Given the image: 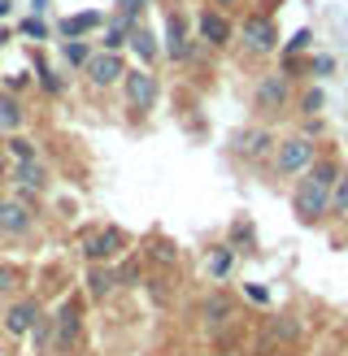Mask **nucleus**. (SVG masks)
Listing matches in <instances>:
<instances>
[{"instance_id":"nucleus-41","label":"nucleus","mask_w":348,"mask_h":356,"mask_svg":"<svg viewBox=\"0 0 348 356\" xmlns=\"http://www.w3.org/2000/svg\"><path fill=\"white\" fill-rule=\"evenodd\" d=\"M209 356H253L248 343H235V348H209Z\"/></svg>"},{"instance_id":"nucleus-14","label":"nucleus","mask_w":348,"mask_h":356,"mask_svg":"<svg viewBox=\"0 0 348 356\" xmlns=\"http://www.w3.org/2000/svg\"><path fill=\"white\" fill-rule=\"evenodd\" d=\"M48 305L35 291H17L5 300V309H0V330H5V339H26L31 326H35V317H40Z\"/></svg>"},{"instance_id":"nucleus-20","label":"nucleus","mask_w":348,"mask_h":356,"mask_svg":"<svg viewBox=\"0 0 348 356\" xmlns=\"http://www.w3.org/2000/svg\"><path fill=\"white\" fill-rule=\"evenodd\" d=\"M113 291H118L113 265H87V270H83V296H87V305H104V300H113Z\"/></svg>"},{"instance_id":"nucleus-27","label":"nucleus","mask_w":348,"mask_h":356,"mask_svg":"<svg viewBox=\"0 0 348 356\" xmlns=\"http://www.w3.org/2000/svg\"><path fill=\"white\" fill-rule=\"evenodd\" d=\"M235 261H239V252H235V248L222 239V243L209 248V257H205V274L214 278V282H226V278L235 274Z\"/></svg>"},{"instance_id":"nucleus-32","label":"nucleus","mask_w":348,"mask_h":356,"mask_svg":"<svg viewBox=\"0 0 348 356\" xmlns=\"http://www.w3.org/2000/svg\"><path fill=\"white\" fill-rule=\"evenodd\" d=\"M13 31L22 35V40H31V44L57 40V35H52V22H48V17H40V13H26V17H17V22H13Z\"/></svg>"},{"instance_id":"nucleus-17","label":"nucleus","mask_w":348,"mask_h":356,"mask_svg":"<svg viewBox=\"0 0 348 356\" xmlns=\"http://www.w3.org/2000/svg\"><path fill=\"white\" fill-rule=\"evenodd\" d=\"M127 57H135L131 65H144V70H157L166 65V52H161V35H157V26H148V17L131 31L127 40Z\"/></svg>"},{"instance_id":"nucleus-42","label":"nucleus","mask_w":348,"mask_h":356,"mask_svg":"<svg viewBox=\"0 0 348 356\" xmlns=\"http://www.w3.org/2000/svg\"><path fill=\"white\" fill-rule=\"evenodd\" d=\"M26 9H31V13H40V17H44V13L52 9V0H31V5H26Z\"/></svg>"},{"instance_id":"nucleus-8","label":"nucleus","mask_w":348,"mask_h":356,"mask_svg":"<svg viewBox=\"0 0 348 356\" xmlns=\"http://www.w3.org/2000/svg\"><path fill=\"white\" fill-rule=\"evenodd\" d=\"M131 248H135V235H131L127 226L100 222V226H83V230H79L83 265H113L118 257H127Z\"/></svg>"},{"instance_id":"nucleus-10","label":"nucleus","mask_w":348,"mask_h":356,"mask_svg":"<svg viewBox=\"0 0 348 356\" xmlns=\"http://www.w3.org/2000/svg\"><path fill=\"white\" fill-rule=\"evenodd\" d=\"M127 70H131L127 52H104V48H96V57L87 61V70H83L79 79H83V87H87V96H92V100H104V96H113L118 87H122Z\"/></svg>"},{"instance_id":"nucleus-33","label":"nucleus","mask_w":348,"mask_h":356,"mask_svg":"<svg viewBox=\"0 0 348 356\" xmlns=\"http://www.w3.org/2000/svg\"><path fill=\"white\" fill-rule=\"evenodd\" d=\"M26 287V270L17 261H0V300H9Z\"/></svg>"},{"instance_id":"nucleus-9","label":"nucleus","mask_w":348,"mask_h":356,"mask_svg":"<svg viewBox=\"0 0 348 356\" xmlns=\"http://www.w3.org/2000/svg\"><path fill=\"white\" fill-rule=\"evenodd\" d=\"M87 296L79 291H65V300L52 313H57V356H83L87 343Z\"/></svg>"},{"instance_id":"nucleus-3","label":"nucleus","mask_w":348,"mask_h":356,"mask_svg":"<svg viewBox=\"0 0 348 356\" xmlns=\"http://www.w3.org/2000/svg\"><path fill=\"white\" fill-rule=\"evenodd\" d=\"M283 48V35H278V22H274V5H253L248 13L239 17V31H235V52L244 65H261L278 57Z\"/></svg>"},{"instance_id":"nucleus-19","label":"nucleus","mask_w":348,"mask_h":356,"mask_svg":"<svg viewBox=\"0 0 348 356\" xmlns=\"http://www.w3.org/2000/svg\"><path fill=\"white\" fill-rule=\"evenodd\" d=\"M5 178H9V187H31V191L44 195L52 187V165L44 161V156H35V161H9Z\"/></svg>"},{"instance_id":"nucleus-28","label":"nucleus","mask_w":348,"mask_h":356,"mask_svg":"<svg viewBox=\"0 0 348 356\" xmlns=\"http://www.w3.org/2000/svg\"><path fill=\"white\" fill-rule=\"evenodd\" d=\"M26 100L22 96H9V92H0V135H13V131H22L26 127Z\"/></svg>"},{"instance_id":"nucleus-38","label":"nucleus","mask_w":348,"mask_h":356,"mask_svg":"<svg viewBox=\"0 0 348 356\" xmlns=\"http://www.w3.org/2000/svg\"><path fill=\"white\" fill-rule=\"evenodd\" d=\"M205 5H214V9H222V13H231V17H244L253 9V0H205Z\"/></svg>"},{"instance_id":"nucleus-24","label":"nucleus","mask_w":348,"mask_h":356,"mask_svg":"<svg viewBox=\"0 0 348 356\" xmlns=\"http://www.w3.org/2000/svg\"><path fill=\"white\" fill-rule=\"evenodd\" d=\"M113 274H118V291H135V287H144L148 265H144V257H139V248H131L127 257H118V261H113Z\"/></svg>"},{"instance_id":"nucleus-11","label":"nucleus","mask_w":348,"mask_h":356,"mask_svg":"<svg viewBox=\"0 0 348 356\" xmlns=\"http://www.w3.org/2000/svg\"><path fill=\"white\" fill-rule=\"evenodd\" d=\"M191 22H196V40L214 52V57H222V52L235 48L239 17H231V13H222V9H214V5H205V0H200V9L191 13Z\"/></svg>"},{"instance_id":"nucleus-2","label":"nucleus","mask_w":348,"mask_h":356,"mask_svg":"<svg viewBox=\"0 0 348 356\" xmlns=\"http://www.w3.org/2000/svg\"><path fill=\"white\" fill-rule=\"evenodd\" d=\"M118 104H122V127L131 135H144L148 122L157 113V104H161V74L157 70H144V65H131L127 79L118 87Z\"/></svg>"},{"instance_id":"nucleus-4","label":"nucleus","mask_w":348,"mask_h":356,"mask_svg":"<svg viewBox=\"0 0 348 356\" xmlns=\"http://www.w3.org/2000/svg\"><path fill=\"white\" fill-rule=\"evenodd\" d=\"M296 104V83L283 74V70H261V74L253 79V92H248V113L253 122H266V127H283Z\"/></svg>"},{"instance_id":"nucleus-44","label":"nucleus","mask_w":348,"mask_h":356,"mask_svg":"<svg viewBox=\"0 0 348 356\" xmlns=\"http://www.w3.org/2000/svg\"><path fill=\"white\" fill-rule=\"evenodd\" d=\"M274 356H301V352H296V348H287V352H274Z\"/></svg>"},{"instance_id":"nucleus-13","label":"nucleus","mask_w":348,"mask_h":356,"mask_svg":"<svg viewBox=\"0 0 348 356\" xmlns=\"http://www.w3.org/2000/svg\"><path fill=\"white\" fill-rule=\"evenodd\" d=\"M305 339V322L296 313H270L266 326L257 334V352L253 356H274V352H287Z\"/></svg>"},{"instance_id":"nucleus-21","label":"nucleus","mask_w":348,"mask_h":356,"mask_svg":"<svg viewBox=\"0 0 348 356\" xmlns=\"http://www.w3.org/2000/svg\"><path fill=\"white\" fill-rule=\"evenodd\" d=\"M26 343H31V356H57V313L44 309L40 317H35Z\"/></svg>"},{"instance_id":"nucleus-1","label":"nucleus","mask_w":348,"mask_h":356,"mask_svg":"<svg viewBox=\"0 0 348 356\" xmlns=\"http://www.w3.org/2000/svg\"><path fill=\"white\" fill-rule=\"evenodd\" d=\"M344 165H348L344 156L331 148V144H322L318 161H313V165L292 183V191H287V200H292V218L301 222L305 230H322V226H326V213H331V187H335V178H340Z\"/></svg>"},{"instance_id":"nucleus-40","label":"nucleus","mask_w":348,"mask_h":356,"mask_svg":"<svg viewBox=\"0 0 348 356\" xmlns=\"http://www.w3.org/2000/svg\"><path fill=\"white\" fill-rule=\"evenodd\" d=\"M244 300H248V305L270 309V291H266V287H257V282H248V287H244Z\"/></svg>"},{"instance_id":"nucleus-18","label":"nucleus","mask_w":348,"mask_h":356,"mask_svg":"<svg viewBox=\"0 0 348 356\" xmlns=\"http://www.w3.org/2000/svg\"><path fill=\"white\" fill-rule=\"evenodd\" d=\"M104 22H109V13L83 9V13L57 17V22H52V35H57V40H96V35L104 31Z\"/></svg>"},{"instance_id":"nucleus-16","label":"nucleus","mask_w":348,"mask_h":356,"mask_svg":"<svg viewBox=\"0 0 348 356\" xmlns=\"http://www.w3.org/2000/svg\"><path fill=\"white\" fill-rule=\"evenodd\" d=\"M31 74H35V96H44V100H65L70 96V79L61 65H52L44 52H35L31 57Z\"/></svg>"},{"instance_id":"nucleus-15","label":"nucleus","mask_w":348,"mask_h":356,"mask_svg":"<svg viewBox=\"0 0 348 356\" xmlns=\"http://www.w3.org/2000/svg\"><path fill=\"white\" fill-rule=\"evenodd\" d=\"M139 257H144L148 270H157V274H174V270L183 265V248L174 243L166 230H148V235L139 239Z\"/></svg>"},{"instance_id":"nucleus-30","label":"nucleus","mask_w":348,"mask_h":356,"mask_svg":"<svg viewBox=\"0 0 348 356\" xmlns=\"http://www.w3.org/2000/svg\"><path fill=\"white\" fill-rule=\"evenodd\" d=\"M0 148H5V156H9V161H35V156H44V148L35 144V139H31L26 131H13V135H5V139H0Z\"/></svg>"},{"instance_id":"nucleus-25","label":"nucleus","mask_w":348,"mask_h":356,"mask_svg":"<svg viewBox=\"0 0 348 356\" xmlns=\"http://www.w3.org/2000/svg\"><path fill=\"white\" fill-rule=\"evenodd\" d=\"M292 113H296V118H322V113H326V87H322V83H301V87H296Z\"/></svg>"},{"instance_id":"nucleus-46","label":"nucleus","mask_w":348,"mask_h":356,"mask_svg":"<svg viewBox=\"0 0 348 356\" xmlns=\"http://www.w3.org/2000/svg\"><path fill=\"white\" fill-rule=\"evenodd\" d=\"M0 339H5V330H0Z\"/></svg>"},{"instance_id":"nucleus-43","label":"nucleus","mask_w":348,"mask_h":356,"mask_svg":"<svg viewBox=\"0 0 348 356\" xmlns=\"http://www.w3.org/2000/svg\"><path fill=\"white\" fill-rule=\"evenodd\" d=\"M13 13V0H0V17H9Z\"/></svg>"},{"instance_id":"nucleus-26","label":"nucleus","mask_w":348,"mask_h":356,"mask_svg":"<svg viewBox=\"0 0 348 356\" xmlns=\"http://www.w3.org/2000/svg\"><path fill=\"white\" fill-rule=\"evenodd\" d=\"M226 243H231L239 257L257 252V226H253L248 213H235V218H231V226H226Z\"/></svg>"},{"instance_id":"nucleus-31","label":"nucleus","mask_w":348,"mask_h":356,"mask_svg":"<svg viewBox=\"0 0 348 356\" xmlns=\"http://www.w3.org/2000/svg\"><path fill=\"white\" fill-rule=\"evenodd\" d=\"M326 226H348V165L340 170L335 187H331V213H326Z\"/></svg>"},{"instance_id":"nucleus-34","label":"nucleus","mask_w":348,"mask_h":356,"mask_svg":"<svg viewBox=\"0 0 348 356\" xmlns=\"http://www.w3.org/2000/svg\"><path fill=\"white\" fill-rule=\"evenodd\" d=\"M309 52H313V31L301 26V31H292V40H283L278 57H309Z\"/></svg>"},{"instance_id":"nucleus-23","label":"nucleus","mask_w":348,"mask_h":356,"mask_svg":"<svg viewBox=\"0 0 348 356\" xmlns=\"http://www.w3.org/2000/svg\"><path fill=\"white\" fill-rule=\"evenodd\" d=\"M57 52H61V70L74 79L87 70V61L96 57V40H57Z\"/></svg>"},{"instance_id":"nucleus-39","label":"nucleus","mask_w":348,"mask_h":356,"mask_svg":"<svg viewBox=\"0 0 348 356\" xmlns=\"http://www.w3.org/2000/svg\"><path fill=\"white\" fill-rule=\"evenodd\" d=\"M301 135L309 139H326V118H301V127H296Z\"/></svg>"},{"instance_id":"nucleus-5","label":"nucleus","mask_w":348,"mask_h":356,"mask_svg":"<svg viewBox=\"0 0 348 356\" xmlns=\"http://www.w3.org/2000/svg\"><path fill=\"white\" fill-rule=\"evenodd\" d=\"M278 144V127H266V122H244V127L222 144L226 161H231L239 174H266L270 156Z\"/></svg>"},{"instance_id":"nucleus-12","label":"nucleus","mask_w":348,"mask_h":356,"mask_svg":"<svg viewBox=\"0 0 348 356\" xmlns=\"http://www.w3.org/2000/svg\"><path fill=\"white\" fill-rule=\"evenodd\" d=\"M44 213L22 204L17 195H0V243H26L40 235Z\"/></svg>"},{"instance_id":"nucleus-22","label":"nucleus","mask_w":348,"mask_h":356,"mask_svg":"<svg viewBox=\"0 0 348 356\" xmlns=\"http://www.w3.org/2000/svg\"><path fill=\"white\" fill-rule=\"evenodd\" d=\"M135 26H139L135 17H127V13H109L104 31L96 35V48H104V52H127V40H131Z\"/></svg>"},{"instance_id":"nucleus-37","label":"nucleus","mask_w":348,"mask_h":356,"mask_svg":"<svg viewBox=\"0 0 348 356\" xmlns=\"http://www.w3.org/2000/svg\"><path fill=\"white\" fill-rule=\"evenodd\" d=\"M148 5H152V0H113V13H127V17H135V22H144Z\"/></svg>"},{"instance_id":"nucleus-6","label":"nucleus","mask_w":348,"mask_h":356,"mask_svg":"<svg viewBox=\"0 0 348 356\" xmlns=\"http://www.w3.org/2000/svg\"><path fill=\"white\" fill-rule=\"evenodd\" d=\"M326 139H309L301 131H283L278 135V144H274V156H270V165H266V183L270 187H287L296 183L313 161H318V152H322Z\"/></svg>"},{"instance_id":"nucleus-29","label":"nucleus","mask_w":348,"mask_h":356,"mask_svg":"<svg viewBox=\"0 0 348 356\" xmlns=\"http://www.w3.org/2000/svg\"><path fill=\"white\" fill-rule=\"evenodd\" d=\"M174 274H157V270H148V278H144V296H148V305L152 309H170L174 305Z\"/></svg>"},{"instance_id":"nucleus-7","label":"nucleus","mask_w":348,"mask_h":356,"mask_svg":"<svg viewBox=\"0 0 348 356\" xmlns=\"http://www.w3.org/2000/svg\"><path fill=\"white\" fill-rule=\"evenodd\" d=\"M196 322L214 348H235L239 343V300L226 287H209L196 300Z\"/></svg>"},{"instance_id":"nucleus-36","label":"nucleus","mask_w":348,"mask_h":356,"mask_svg":"<svg viewBox=\"0 0 348 356\" xmlns=\"http://www.w3.org/2000/svg\"><path fill=\"white\" fill-rule=\"evenodd\" d=\"M335 57H331V52H309V83H322V79H331L335 74Z\"/></svg>"},{"instance_id":"nucleus-45","label":"nucleus","mask_w":348,"mask_h":356,"mask_svg":"<svg viewBox=\"0 0 348 356\" xmlns=\"http://www.w3.org/2000/svg\"><path fill=\"white\" fill-rule=\"evenodd\" d=\"M170 356H191V352H170Z\"/></svg>"},{"instance_id":"nucleus-35","label":"nucleus","mask_w":348,"mask_h":356,"mask_svg":"<svg viewBox=\"0 0 348 356\" xmlns=\"http://www.w3.org/2000/svg\"><path fill=\"white\" fill-rule=\"evenodd\" d=\"M0 92L26 100V96L35 92V74H31V70H22V74H0Z\"/></svg>"}]
</instances>
